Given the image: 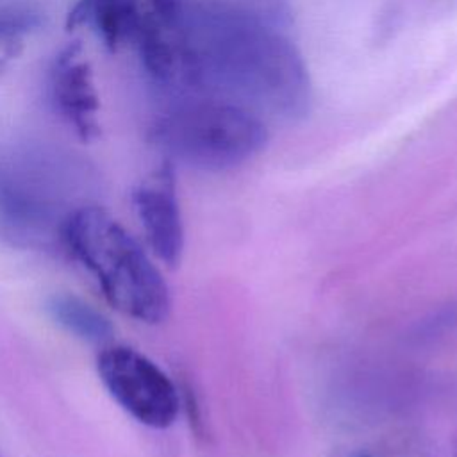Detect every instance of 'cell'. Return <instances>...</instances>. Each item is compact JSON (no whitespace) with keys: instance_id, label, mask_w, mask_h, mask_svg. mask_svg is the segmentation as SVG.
I'll list each match as a JSON object with an SVG mask.
<instances>
[{"instance_id":"11","label":"cell","mask_w":457,"mask_h":457,"mask_svg":"<svg viewBox=\"0 0 457 457\" xmlns=\"http://www.w3.org/2000/svg\"><path fill=\"white\" fill-rule=\"evenodd\" d=\"M355 457H371V455H370V453H364V452H361V453H357Z\"/></svg>"},{"instance_id":"6","label":"cell","mask_w":457,"mask_h":457,"mask_svg":"<svg viewBox=\"0 0 457 457\" xmlns=\"http://www.w3.org/2000/svg\"><path fill=\"white\" fill-rule=\"evenodd\" d=\"M132 205L152 252L166 266H177L184 250V225L170 161L164 159L134 187Z\"/></svg>"},{"instance_id":"2","label":"cell","mask_w":457,"mask_h":457,"mask_svg":"<svg viewBox=\"0 0 457 457\" xmlns=\"http://www.w3.org/2000/svg\"><path fill=\"white\" fill-rule=\"evenodd\" d=\"M62 246L121 314L157 325L170 314L168 286L141 245L102 207L82 204L66 220Z\"/></svg>"},{"instance_id":"5","label":"cell","mask_w":457,"mask_h":457,"mask_svg":"<svg viewBox=\"0 0 457 457\" xmlns=\"http://www.w3.org/2000/svg\"><path fill=\"white\" fill-rule=\"evenodd\" d=\"M96 370L112 400L136 421L168 428L180 411V395L171 378L141 352L116 345L98 353Z\"/></svg>"},{"instance_id":"8","label":"cell","mask_w":457,"mask_h":457,"mask_svg":"<svg viewBox=\"0 0 457 457\" xmlns=\"http://www.w3.org/2000/svg\"><path fill=\"white\" fill-rule=\"evenodd\" d=\"M137 21V0H79L68 14L70 27L91 29L112 50L132 43Z\"/></svg>"},{"instance_id":"10","label":"cell","mask_w":457,"mask_h":457,"mask_svg":"<svg viewBox=\"0 0 457 457\" xmlns=\"http://www.w3.org/2000/svg\"><path fill=\"white\" fill-rule=\"evenodd\" d=\"M45 14L32 0H0V43L41 27Z\"/></svg>"},{"instance_id":"4","label":"cell","mask_w":457,"mask_h":457,"mask_svg":"<svg viewBox=\"0 0 457 457\" xmlns=\"http://www.w3.org/2000/svg\"><path fill=\"white\" fill-rule=\"evenodd\" d=\"M77 207L68 161L46 154L0 157V232L12 243L62 245L64 223Z\"/></svg>"},{"instance_id":"9","label":"cell","mask_w":457,"mask_h":457,"mask_svg":"<svg viewBox=\"0 0 457 457\" xmlns=\"http://www.w3.org/2000/svg\"><path fill=\"white\" fill-rule=\"evenodd\" d=\"M46 312L66 332L87 343H104L114 332L104 312L70 293L52 295L46 300Z\"/></svg>"},{"instance_id":"3","label":"cell","mask_w":457,"mask_h":457,"mask_svg":"<svg viewBox=\"0 0 457 457\" xmlns=\"http://www.w3.org/2000/svg\"><path fill=\"white\" fill-rule=\"evenodd\" d=\"M148 137L166 161L202 171H225L257 155L268 129L252 111L211 96L170 98Z\"/></svg>"},{"instance_id":"7","label":"cell","mask_w":457,"mask_h":457,"mask_svg":"<svg viewBox=\"0 0 457 457\" xmlns=\"http://www.w3.org/2000/svg\"><path fill=\"white\" fill-rule=\"evenodd\" d=\"M46 87L52 109L77 136L91 139L100 132L98 95L80 45H68L57 52L48 70Z\"/></svg>"},{"instance_id":"1","label":"cell","mask_w":457,"mask_h":457,"mask_svg":"<svg viewBox=\"0 0 457 457\" xmlns=\"http://www.w3.org/2000/svg\"><path fill=\"white\" fill-rule=\"evenodd\" d=\"M293 23L287 0H186L180 70L168 96L220 98L262 120L307 116L312 84Z\"/></svg>"}]
</instances>
